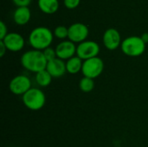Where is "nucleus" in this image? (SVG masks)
I'll use <instances>...</instances> for the list:
<instances>
[{
    "instance_id": "1",
    "label": "nucleus",
    "mask_w": 148,
    "mask_h": 147,
    "mask_svg": "<svg viewBox=\"0 0 148 147\" xmlns=\"http://www.w3.org/2000/svg\"><path fill=\"white\" fill-rule=\"evenodd\" d=\"M21 63L25 69L36 74L46 69L48 62L42 51L31 49L26 51L22 55Z\"/></svg>"
},
{
    "instance_id": "2",
    "label": "nucleus",
    "mask_w": 148,
    "mask_h": 147,
    "mask_svg": "<svg viewBox=\"0 0 148 147\" xmlns=\"http://www.w3.org/2000/svg\"><path fill=\"white\" fill-rule=\"evenodd\" d=\"M53 36L54 33L49 29L46 27H36L32 29L29 36V42L34 49L43 51L52 43Z\"/></svg>"
},
{
    "instance_id": "3",
    "label": "nucleus",
    "mask_w": 148,
    "mask_h": 147,
    "mask_svg": "<svg viewBox=\"0 0 148 147\" xmlns=\"http://www.w3.org/2000/svg\"><path fill=\"white\" fill-rule=\"evenodd\" d=\"M121 49L126 55L136 57L141 55L145 52L146 43L140 36H132L122 41Z\"/></svg>"
},
{
    "instance_id": "4",
    "label": "nucleus",
    "mask_w": 148,
    "mask_h": 147,
    "mask_svg": "<svg viewBox=\"0 0 148 147\" xmlns=\"http://www.w3.org/2000/svg\"><path fill=\"white\" fill-rule=\"evenodd\" d=\"M23 102L27 108L37 111L42 108L45 105L46 97L42 90L31 88L23 95Z\"/></svg>"
},
{
    "instance_id": "5",
    "label": "nucleus",
    "mask_w": 148,
    "mask_h": 147,
    "mask_svg": "<svg viewBox=\"0 0 148 147\" xmlns=\"http://www.w3.org/2000/svg\"><path fill=\"white\" fill-rule=\"evenodd\" d=\"M104 70V62L101 58L96 56L86 61H83L82 73L85 77L95 79L101 75Z\"/></svg>"
},
{
    "instance_id": "6",
    "label": "nucleus",
    "mask_w": 148,
    "mask_h": 147,
    "mask_svg": "<svg viewBox=\"0 0 148 147\" xmlns=\"http://www.w3.org/2000/svg\"><path fill=\"white\" fill-rule=\"evenodd\" d=\"M100 46L94 41H84L78 44L76 48V55L82 61H86L98 56Z\"/></svg>"
},
{
    "instance_id": "7",
    "label": "nucleus",
    "mask_w": 148,
    "mask_h": 147,
    "mask_svg": "<svg viewBox=\"0 0 148 147\" xmlns=\"http://www.w3.org/2000/svg\"><path fill=\"white\" fill-rule=\"evenodd\" d=\"M88 33L89 30L87 25L82 23H75L69 27L68 38L74 43H81L86 41L88 36Z\"/></svg>"
},
{
    "instance_id": "8",
    "label": "nucleus",
    "mask_w": 148,
    "mask_h": 147,
    "mask_svg": "<svg viewBox=\"0 0 148 147\" xmlns=\"http://www.w3.org/2000/svg\"><path fill=\"white\" fill-rule=\"evenodd\" d=\"M31 88V81L26 75H16L10 82V90L16 95H23Z\"/></svg>"
},
{
    "instance_id": "9",
    "label": "nucleus",
    "mask_w": 148,
    "mask_h": 147,
    "mask_svg": "<svg viewBox=\"0 0 148 147\" xmlns=\"http://www.w3.org/2000/svg\"><path fill=\"white\" fill-rule=\"evenodd\" d=\"M103 44L109 50H114L121 45V37L120 32L114 28L108 29L103 34Z\"/></svg>"
},
{
    "instance_id": "10",
    "label": "nucleus",
    "mask_w": 148,
    "mask_h": 147,
    "mask_svg": "<svg viewBox=\"0 0 148 147\" xmlns=\"http://www.w3.org/2000/svg\"><path fill=\"white\" fill-rule=\"evenodd\" d=\"M1 41L4 43L7 50H10L11 52L20 51L21 49H23L25 43L23 37L20 34L16 32L8 33V35Z\"/></svg>"
},
{
    "instance_id": "11",
    "label": "nucleus",
    "mask_w": 148,
    "mask_h": 147,
    "mask_svg": "<svg viewBox=\"0 0 148 147\" xmlns=\"http://www.w3.org/2000/svg\"><path fill=\"white\" fill-rule=\"evenodd\" d=\"M75 44L71 41H62L56 48V56L62 60H69L76 54Z\"/></svg>"
},
{
    "instance_id": "12",
    "label": "nucleus",
    "mask_w": 148,
    "mask_h": 147,
    "mask_svg": "<svg viewBox=\"0 0 148 147\" xmlns=\"http://www.w3.org/2000/svg\"><path fill=\"white\" fill-rule=\"evenodd\" d=\"M46 70L49 73V75L53 78H59L62 77L66 72V62H63V60L56 57V59L48 62Z\"/></svg>"
},
{
    "instance_id": "13",
    "label": "nucleus",
    "mask_w": 148,
    "mask_h": 147,
    "mask_svg": "<svg viewBox=\"0 0 148 147\" xmlns=\"http://www.w3.org/2000/svg\"><path fill=\"white\" fill-rule=\"evenodd\" d=\"M31 17L30 10L28 6L17 7L13 13V20L17 25H25Z\"/></svg>"
},
{
    "instance_id": "14",
    "label": "nucleus",
    "mask_w": 148,
    "mask_h": 147,
    "mask_svg": "<svg viewBox=\"0 0 148 147\" xmlns=\"http://www.w3.org/2000/svg\"><path fill=\"white\" fill-rule=\"evenodd\" d=\"M37 5L41 11L48 15L56 13L59 9L58 0H37Z\"/></svg>"
},
{
    "instance_id": "15",
    "label": "nucleus",
    "mask_w": 148,
    "mask_h": 147,
    "mask_svg": "<svg viewBox=\"0 0 148 147\" xmlns=\"http://www.w3.org/2000/svg\"><path fill=\"white\" fill-rule=\"evenodd\" d=\"M82 65H83V61L76 56H73L72 58L69 59L66 62V69L67 72L71 74V75H75L82 71Z\"/></svg>"
},
{
    "instance_id": "16",
    "label": "nucleus",
    "mask_w": 148,
    "mask_h": 147,
    "mask_svg": "<svg viewBox=\"0 0 148 147\" xmlns=\"http://www.w3.org/2000/svg\"><path fill=\"white\" fill-rule=\"evenodd\" d=\"M52 78L53 77L49 75V73L46 69L36 74V81L41 87L49 86L51 83Z\"/></svg>"
},
{
    "instance_id": "17",
    "label": "nucleus",
    "mask_w": 148,
    "mask_h": 147,
    "mask_svg": "<svg viewBox=\"0 0 148 147\" xmlns=\"http://www.w3.org/2000/svg\"><path fill=\"white\" fill-rule=\"evenodd\" d=\"M80 89L84 93H89L91 92L95 88V81L93 79L88 77H83L81 79L79 83Z\"/></svg>"
},
{
    "instance_id": "18",
    "label": "nucleus",
    "mask_w": 148,
    "mask_h": 147,
    "mask_svg": "<svg viewBox=\"0 0 148 147\" xmlns=\"http://www.w3.org/2000/svg\"><path fill=\"white\" fill-rule=\"evenodd\" d=\"M54 36L59 39H65L69 36V28L60 25L54 29Z\"/></svg>"
},
{
    "instance_id": "19",
    "label": "nucleus",
    "mask_w": 148,
    "mask_h": 147,
    "mask_svg": "<svg viewBox=\"0 0 148 147\" xmlns=\"http://www.w3.org/2000/svg\"><path fill=\"white\" fill-rule=\"evenodd\" d=\"M42 52H43V55H44L47 62H50V61H52V60H54V59H56L57 57L56 53V49H52L50 47L47 48Z\"/></svg>"
},
{
    "instance_id": "20",
    "label": "nucleus",
    "mask_w": 148,
    "mask_h": 147,
    "mask_svg": "<svg viewBox=\"0 0 148 147\" xmlns=\"http://www.w3.org/2000/svg\"><path fill=\"white\" fill-rule=\"evenodd\" d=\"M80 3H81V0H63V3L65 7L69 10L75 9L76 7L79 6Z\"/></svg>"
},
{
    "instance_id": "21",
    "label": "nucleus",
    "mask_w": 148,
    "mask_h": 147,
    "mask_svg": "<svg viewBox=\"0 0 148 147\" xmlns=\"http://www.w3.org/2000/svg\"><path fill=\"white\" fill-rule=\"evenodd\" d=\"M8 35V29L5 23L1 21L0 22V41L3 40L6 36Z\"/></svg>"
},
{
    "instance_id": "22",
    "label": "nucleus",
    "mask_w": 148,
    "mask_h": 147,
    "mask_svg": "<svg viewBox=\"0 0 148 147\" xmlns=\"http://www.w3.org/2000/svg\"><path fill=\"white\" fill-rule=\"evenodd\" d=\"M32 0H12L14 4H16L17 7H23V6H29Z\"/></svg>"
},
{
    "instance_id": "23",
    "label": "nucleus",
    "mask_w": 148,
    "mask_h": 147,
    "mask_svg": "<svg viewBox=\"0 0 148 147\" xmlns=\"http://www.w3.org/2000/svg\"><path fill=\"white\" fill-rule=\"evenodd\" d=\"M6 51H7V48L5 47L4 43L2 41H0V56L3 57L5 55Z\"/></svg>"
},
{
    "instance_id": "24",
    "label": "nucleus",
    "mask_w": 148,
    "mask_h": 147,
    "mask_svg": "<svg viewBox=\"0 0 148 147\" xmlns=\"http://www.w3.org/2000/svg\"><path fill=\"white\" fill-rule=\"evenodd\" d=\"M141 37V39L143 40V42L147 44L148 42V33L147 32H146V33H144V34H142V36H140Z\"/></svg>"
}]
</instances>
